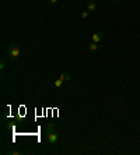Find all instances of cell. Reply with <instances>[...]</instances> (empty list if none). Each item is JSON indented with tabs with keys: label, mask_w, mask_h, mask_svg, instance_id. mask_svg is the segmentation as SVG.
<instances>
[{
	"label": "cell",
	"mask_w": 140,
	"mask_h": 155,
	"mask_svg": "<svg viewBox=\"0 0 140 155\" xmlns=\"http://www.w3.org/2000/svg\"><path fill=\"white\" fill-rule=\"evenodd\" d=\"M45 137L49 145H56L59 141V133L56 130V126L53 123H48L46 130H45Z\"/></svg>",
	"instance_id": "1"
},
{
	"label": "cell",
	"mask_w": 140,
	"mask_h": 155,
	"mask_svg": "<svg viewBox=\"0 0 140 155\" xmlns=\"http://www.w3.org/2000/svg\"><path fill=\"white\" fill-rule=\"evenodd\" d=\"M20 53H21V50H20V46L17 45V43H11L9 49H7V55H9V59L10 62H16L18 57H20Z\"/></svg>",
	"instance_id": "2"
},
{
	"label": "cell",
	"mask_w": 140,
	"mask_h": 155,
	"mask_svg": "<svg viewBox=\"0 0 140 155\" xmlns=\"http://www.w3.org/2000/svg\"><path fill=\"white\" fill-rule=\"evenodd\" d=\"M102 38H104V32L102 31H98V32H95V34H92L91 41H92V42H95V43H100L101 41H102Z\"/></svg>",
	"instance_id": "3"
},
{
	"label": "cell",
	"mask_w": 140,
	"mask_h": 155,
	"mask_svg": "<svg viewBox=\"0 0 140 155\" xmlns=\"http://www.w3.org/2000/svg\"><path fill=\"white\" fill-rule=\"evenodd\" d=\"M87 10L90 11V13H92V11H97L98 10V4L94 1V0H90V1H88V4H87Z\"/></svg>",
	"instance_id": "4"
},
{
	"label": "cell",
	"mask_w": 140,
	"mask_h": 155,
	"mask_svg": "<svg viewBox=\"0 0 140 155\" xmlns=\"http://www.w3.org/2000/svg\"><path fill=\"white\" fill-rule=\"evenodd\" d=\"M97 49H98V43L91 42L90 45H88V50H90L91 53H94V52H97Z\"/></svg>",
	"instance_id": "5"
},
{
	"label": "cell",
	"mask_w": 140,
	"mask_h": 155,
	"mask_svg": "<svg viewBox=\"0 0 140 155\" xmlns=\"http://www.w3.org/2000/svg\"><path fill=\"white\" fill-rule=\"evenodd\" d=\"M59 78H60V80H63V81H70L71 77H70V74L67 73V71H65V73H62V74L59 75Z\"/></svg>",
	"instance_id": "6"
},
{
	"label": "cell",
	"mask_w": 140,
	"mask_h": 155,
	"mask_svg": "<svg viewBox=\"0 0 140 155\" xmlns=\"http://www.w3.org/2000/svg\"><path fill=\"white\" fill-rule=\"evenodd\" d=\"M7 154L9 155H22L24 152H22L21 150H9L7 151Z\"/></svg>",
	"instance_id": "7"
},
{
	"label": "cell",
	"mask_w": 140,
	"mask_h": 155,
	"mask_svg": "<svg viewBox=\"0 0 140 155\" xmlns=\"http://www.w3.org/2000/svg\"><path fill=\"white\" fill-rule=\"evenodd\" d=\"M62 84H63V80H60V78L55 80V83H53V85L56 87V88H60V87H62Z\"/></svg>",
	"instance_id": "8"
},
{
	"label": "cell",
	"mask_w": 140,
	"mask_h": 155,
	"mask_svg": "<svg viewBox=\"0 0 140 155\" xmlns=\"http://www.w3.org/2000/svg\"><path fill=\"white\" fill-rule=\"evenodd\" d=\"M88 16H90V11H88V10H86V11H83V13H81V18H83V20H86Z\"/></svg>",
	"instance_id": "9"
},
{
	"label": "cell",
	"mask_w": 140,
	"mask_h": 155,
	"mask_svg": "<svg viewBox=\"0 0 140 155\" xmlns=\"http://www.w3.org/2000/svg\"><path fill=\"white\" fill-rule=\"evenodd\" d=\"M6 69V60H1L0 62V71H3Z\"/></svg>",
	"instance_id": "10"
},
{
	"label": "cell",
	"mask_w": 140,
	"mask_h": 155,
	"mask_svg": "<svg viewBox=\"0 0 140 155\" xmlns=\"http://www.w3.org/2000/svg\"><path fill=\"white\" fill-rule=\"evenodd\" d=\"M58 1H59V0H48V3L51 6H56L58 4Z\"/></svg>",
	"instance_id": "11"
},
{
	"label": "cell",
	"mask_w": 140,
	"mask_h": 155,
	"mask_svg": "<svg viewBox=\"0 0 140 155\" xmlns=\"http://www.w3.org/2000/svg\"><path fill=\"white\" fill-rule=\"evenodd\" d=\"M109 1H111V3H113V4H118V3H121L122 0H109Z\"/></svg>",
	"instance_id": "12"
},
{
	"label": "cell",
	"mask_w": 140,
	"mask_h": 155,
	"mask_svg": "<svg viewBox=\"0 0 140 155\" xmlns=\"http://www.w3.org/2000/svg\"><path fill=\"white\" fill-rule=\"evenodd\" d=\"M139 128H140V124H139Z\"/></svg>",
	"instance_id": "13"
}]
</instances>
